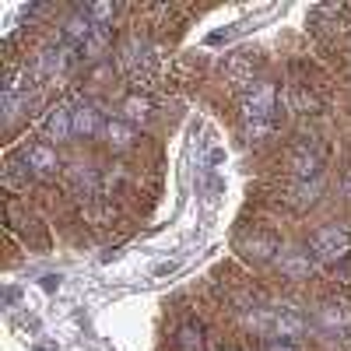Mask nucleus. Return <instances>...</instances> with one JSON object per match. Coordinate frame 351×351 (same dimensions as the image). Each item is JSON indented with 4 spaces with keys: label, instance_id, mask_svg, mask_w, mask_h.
I'll use <instances>...</instances> for the list:
<instances>
[{
    "label": "nucleus",
    "instance_id": "2",
    "mask_svg": "<svg viewBox=\"0 0 351 351\" xmlns=\"http://www.w3.org/2000/svg\"><path fill=\"white\" fill-rule=\"evenodd\" d=\"M309 250L319 260H341L344 253H351V232H344L341 225H319L309 236Z\"/></svg>",
    "mask_w": 351,
    "mask_h": 351
},
{
    "label": "nucleus",
    "instance_id": "9",
    "mask_svg": "<svg viewBox=\"0 0 351 351\" xmlns=\"http://www.w3.org/2000/svg\"><path fill=\"white\" fill-rule=\"evenodd\" d=\"M221 74H225L228 84L250 88V84H253V74H256V60H253V56H246V53H232V56H225Z\"/></svg>",
    "mask_w": 351,
    "mask_h": 351
},
{
    "label": "nucleus",
    "instance_id": "23",
    "mask_svg": "<svg viewBox=\"0 0 351 351\" xmlns=\"http://www.w3.org/2000/svg\"><path fill=\"white\" fill-rule=\"evenodd\" d=\"M344 197L351 200V172H348V180H344Z\"/></svg>",
    "mask_w": 351,
    "mask_h": 351
},
{
    "label": "nucleus",
    "instance_id": "7",
    "mask_svg": "<svg viewBox=\"0 0 351 351\" xmlns=\"http://www.w3.org/2000/svg\"><path fill=\"white\" fill-rule=\"evenodd\" d=\"M274 267L285 278H291V281H302V278L313 274V253L309 250H281L278 260H274Z\"/></svg>",
    "mask_w": 351,
    "mask_h": 351
},
{
    "label": "nucleus",
    "instance_id": "5",
    "mask_svg": "<svg viewBox=\"0 0 351 351\" xmlns=\"http://www.w3.org/2000/svg\"><path fill=\"white\" fill-rule=\"evenodd\" d=\"M43 134H46V141L67 144L74 137V106H53L43 120Z\"/></svg>",
    "mask_w": 351,
    "mask_h": 351
},
{
    "label": "nucleus",
    "instance_id": "12",
    "mask_svg": "<svg viewBox=\"0 0 351 351\" xmlns=\"http://www.w3.org/2000/svg\"><path fill=\"white\" fill-rule=\"evenodd\" d=\"M102 112H99V106L95 102H77L74 106V137H95V134H102Z\"/></svg>",
    "mask_w": 351,
    "mask_h": 351
},
{
    "label": "nucleus",
    "instance_id": "13",
    "mask_svg": "<svg viewBox=\"0 0 351 351\" xmlns=\"http://www.w3.org/2000/svg\"><path fill=\"white\" fill-rule=\"evenodd\" d=\"M67 180H71V186L77 190V193H84V197H92L95 190H99V169L92 165V162H71L67 165Z\"/></svg>",
    "mask_w": 351,
    "mask_h": 351
},
{
    "label": "nucleus",
    "instance_id": "24",
    "mask_svg": "<svg viewBox=\"0 0 351 351\" xmlns=\"http://www.w3.org/2000/svg\"><path fill=\"white\" fill-rule=\"evenodd\" d=\"M218 351H236V348H218Z\"/></svg>",
    "mask_w": 351,
    "mask_h": 351
},
{
    "label": "nucleus",
    "instance_id": "18",
    "mask_svg": "<svg viewBox=\"0 0 351 351\" xmlns=\"http://www.w3.org/2000/svg\"><path fill=\"white\" fill-rule=\"evenodd\" d=\"M116 14H120V4H112V0H99V4H92L88 8V18H92L99 28H106Z\"/></svg>",
    "mask_w": 351,
    "mask_h": 351
},
{
    "label": "nucleus",
    "instance_id": "3",
    "mask_svg": "<svg viewBox=\"0 0 351 351\" xmlns=\"http://www.w3.org/2000/svg\"><path fill=\"white\" fill-rule=\"evenodd\" d=\"M21 158H25V169L32 172V176H53V172H60V169H64L60 152H56L49 141H36V144H28V148L21 152Z\"/></svg>",
    "mask_w": 351,
    "mask_h": 351
},
{
    "label": "nucleus",
    "instance_id": "10",
    "mask_svg": "<svg viewBox=\"0 0 351 351\" xmlns=\"http://www.w3.org/2000/svg\"><path fill=\"white\" fill-rule=\"evenodd\" d=\"M316 327L327 334H344L351 327V309L344 302H324L316 309Z\"/></svg>",
    "mask_w": 351,
    "mask_h": 351
},
{
    "label": "nucleus",
    "instance_id": "21",
    "mask_svg": "<svg viewBox=\"0 0 351 351\" xmlns=\"http://www.w3.org/2000/svg\"><path fill=\"white\" fill-rule=\"evenodd\" d=\"M21 109H25V99L21 95H4V127H14Z\"/></svg>",
    "mask_w": 351,
    "mask_h": 351
},
{
    "label": "nucleus",
    "instance_id": "11",
    "mask_svg": "<svg viewBox=\"0 0 351 351\" xmlns=\"http://www.w3.org/2000/svg\"><path fill=\"white\" fill-rule=\"evenodd\" d=\"M67 64H71V49L67 46H46L36 56V74L39 77H56V74L67 71Z\"/></svg>",
    "mask_w": 351,
    "mask_h": 351
},
{
    "label": "nucleus",
    "instance_id": "8",
    "mask_svg": "<svg viewBox=\"0 0 351 351\" xmlns=\"http://www.w3.org/2000/svg\"><path fill=\"white\" fill-rule=\"evenodd\" d=\"M102 137H106V148H109V152L123 155V152L134 148L137 127H130L127 120H120V116H112V120H106V127H102Z\"/></svg>",
    "mask_w": 351,
    "mask_h": 351
},
{
    "label": "nucleus",
    "instance_id": "19",
    "mask_svg": "<svg viewBox=\"0 0 351 351\" xmlns=\"http://www.w3.org/2000/svg\"><path fill=\"white\" fill-rule=\"evenodd\" d=\"M106 46H109V32H106V28H99V25H95V32L88 36V43L81 46L84 60H95V56H102V49H106Z\"/></svg>",
    "mask_w": 351,
    "mask_h": 351
},
{
    "label": "nucleus",
    "instance_id": "16",
    "mask_svg": "<svg viewBox=\"0 0 351 351\" xmlns=\"http://www.w3.org/2000/svg\"><path fill=\"white\" fill-rule=\"evenodd\" d=\"M64 32H67V39L71 43H88V36H92L95 32V21L92 18H88V11H77V14H71L67 21H64Z\"/></svg>",
    "mask_w": 351,
    "mask_h": 351
},
{
    "label": "nucleus",
    "instance_id": "14",
    "mask_svg": "<svg viewBox=\"0 0 351 351\" xmlns=\"http://www.w3.org/2000/svg\"><path fill=\"white\" fill-rule=\"evenodd\" d=\"M319 155L309 148V144H295V152H291V169H295L299 180H319Z\"/></svg>",
    "mask_w": 351,
    "mask_h": 351
},
{
    "label": "nucleus",
    "instance_id": "6",
    "mask_svg": "<svg viewBox=\"0 0 351 351\" xmlns=\"http://www.w3.org/2000/svg\"><path fill=\"white\" fill-rule=\"evenodd\" d=\"M239 250H243L246 260H253V263H271V260H278L281 243H278L274 232H253V236H246V239L239 243Z\"/></svg>",
    "mask_w": 351,
    "mask_h": 351
},
{
    "label": "nucleus",
    "instance_id": "4",
    "mask_svg": "<svg viewBox=\"0 0 351 351\" xmlns=\"http://www.w3.org/2000/svg\"><path fill=\"white\" fill-rule=\"evenodd\" d=\"M306 316L295 306H274L271 309V337L274 341H295L306 334Z\"/></svg>",
    "mask_w": 351,
    "mask_h": 351
},
{
    "label": "nucleus",
    "instance_id": "22",
    "mask_svg": "<svg viewBox=\"0 0 351 351\" xmlns=\"http://www.w3.org/2000/svg\"><path fill=\"white\" fill-rule=\"evenodd\" d=\"M263 351H299V348L291 344V341H267V348H263Z\"/></svg>",
    "mask_w": 351,
    "mask_h": 351
},
{
    "label": "nucleus",
    "instance_id": "1",
    "mask_svg": "<svg viewBox=\"0 0 351 351\" xmlns=\"http://www.w3.org/2000/svg\"><path fill=\"white\" fill-rule=\"evenodd\" d=\"M274 109H278V88L271 81H253L239 99V116H243L246 141H263L271 134Z\"/></svg>",
    "mask_w": 351,
    "mask_h": 351
},
{
    "label": "nucleus",
    "instance_id": "15",
    "mask_svg": "<svg viewBox=\"0 0 351 351\" xmlns=\"http://www.w3.org/2000/svg\"><path fill=\"white\" fill-rule=\"evenodd\" d=\"M148 116H152V102L144 99V95H127V99L120 102V120H127L130 127L144 123Z\"/></svg>",
    "mask_w": 351,
    "mask_h": 351
},
{
    "label": "nucleus",
    "instance_id": "17",
    "mask_svg": "<svg viewBox=\"0 0 351 351\" xmlns=\"http://www.w3.org/2000/svg\"><path fill=\"white\" fill-rule=\"evenodd\" d=\"M319 197H324V183H319V180H299L291 204H295L299 211H309L313 204H319Z\"/></svg>",
    "mask_w": 351,
    "mask_h": 351
},
{
    "label": "nucleus",
    "instance_id": "20",
    "mask_svg": "<svg viewBox=\"0 0 351 351\" xmlns=\"http://www.w3.org/2000/svg\"><path fill=\"white\" fill-rule=\"evenodd\" d=\"M176 344H180V351H200L204 348V330L197 324H186L180 330V341H176Z\"/></svg>",
    "mask_w": 351,
    "mask_h": 351
}]
</instances>
